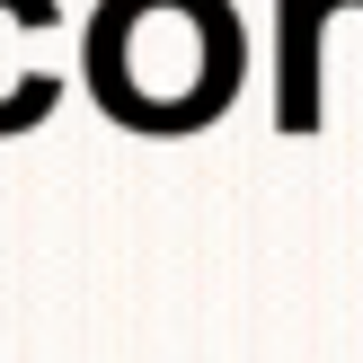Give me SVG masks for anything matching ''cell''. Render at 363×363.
I'll return each mask as SVG.
<instances>
[{"label": "cell", "instance_id": "cell-3", "mask_svg": "<svg viewBox=\"0 0 363 363\" xmlns=\"http://www.w3.org/2000/svg\"><path fill=\"white\" fill-rule=\"evenodd\" d=\"M275 27H284V133H311L319 124V0H275Z\"/></svg>", "mask_w": 363, "mask_h": 363}, {"label": "cell", "instance_id": "cell-4", "mask_svg": "<svg viewBox=\"0 0 363 363\" xmlns=\"http://www.w3.org/2000/svg\"><path fill=\"white\" fill-rule=\"evenodd\" d=\"M346 9H363V0H346Z\"/></svg>", "mask_w": 363, "mask_h": 363}, {"label": "cell", "instance_id": "cell-1", "mask_svg": "<svg viewBox=\"0 0 363 363\" xmlns=\"http://www.w3.org/2000/svg\"><path fill=\"white\" fill-rule=\"evenodd\" d=\"M80 80L133 133H204L248 80V27L230 0H98Z\"/></svg>", "mask_w": 363, "mask_h": 363}, {"label": "cell", "instance_id": "cell-2", "mask_svg": "<svg viewBox=\"0 0 363 363\" xmlns=\"http://www.w3.org/2000/svg\"><path fill=\"white\" fill-rule=\"evenodd\" d=\"M53 0H0V133H27L53 116L62 80H53L45 45H53Z\"/></svg>", "mask_w": 363, "mask_h": 363}]
</instances>
